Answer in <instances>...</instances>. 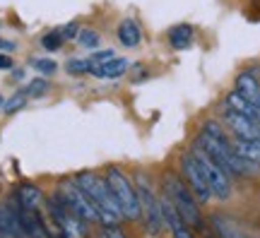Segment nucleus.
I'll return each instance as SVG.
<instances>
[{"label": "nucleus", "mask_w": 260, "mask_h": 238, "mask_svg": "<svg viewBox=\"0 0 260 238\" xmlns=\"http://www.w3.org/2000/svg\"><path fill=\"white\" fill-rule=\"evenodd\" d=\"M195 147H200L226 176H248V174H255L260 168V166L243 161L241 156L234 152V145L226 140V135L219 128V123H214V120L205 123L200 138L195 140Z\"/></svg>", "instance_id": "f257e3e1"}, {"label": "nucleus", "mask_w": 260, "mask_h": 238, "mask_svg": "<svg viewBox=\"0 0 260 238\" xmlns=\"http://www.w3.org/2000/svg\"><path fill=\"white\" fill-rule=\"evenodd\" d=\"M73 183L87 195V200L92 202L94 210L99 212V221H102V224H118V221L123 219V214H121V210H118L116 200H113L111 188L106 183V178L84 171V174H80L75 178Z\"/></svg>", "instance_id": "f03ea898"}, {"label": "nucleus", "mask_w": 260, "mask_h": 238, "mask_svg": "<svg viewBox=\"0 0 260 238\" xmlns=\"http://www.w3.org/2000/svg\"><path fill=\"white\" fill-rule=\"evenodd\" d=\"M164 197H167L174 210L181 214V219L186 221L190 229L203 231V214H200V207H198V200L193 197V192L188 190V185L183 183V178L176 174H167L164 176Z\"/></svg>", "instance_id": "7ed1b4c3"}, {"label": "nucleus", "mask_w": 260, "mask_h": 238, "mask_svg": "<svg viewBox=\"0 0 260 238\" xmlns=\"http://www.w3.org/2000/svg\"><path fill=\"white\" fill-rule=\"evenodd\" d=\"M106 183L111 188V195L118 210H121L123 219H140V197H138V190L135 185L128 181V176L123 174L118 166H109L106 171Z\"/></svg>", "instance_id": "20e7f679"}, {"label": "nucleus", "mask_w": 260, "mask_h": 238, "mask_svg": "<svg viewBox=\"0 0 260 238\" xmlns=\"http://www.w3.org/2000/svg\"><path fill=\"white\" fill-rule=\"evenodd\" d=\"M46 210L51 214V221L65 238H87V221H82L80 217H75L70 207L65 205L58 195L46 200Z\"/></svg>", "instance_id": "39448f33"}, {"label": "nucleus", "mask_w": 260, "mask_h": 238, "mask_svg": "<svg viewBox=\"0 0 260 238\" xmlns=\"http://www.w3.org/2000/svg\"><path fill=\"white\" fill-rule=\"evenodd\" d=\"M135 190L140 197V217L145 221V231L147 236H159V231L164 226V217H161V205L154 197V192L149 188V183L145 181V176H138L135 181Z\"/></svg>", "instance_id": "423d86ee"}, {"label": "nucleus", "mask_w": 260, "mask_h": 238, "mask_svg": "<svg viewBox=\"0 0 260 238\" xmlns=\"http://www.w3.org/2000/svg\"><path fill=\"white\" fill-rule=\"evenodd\" d=\"M193 156H195V161H198V166H200V171H203L205 183H207L210 192H212V197H217V200H229V197H232V178L224 174L222 168L214 164L200 147H193Z\"/></svg>", "instance_id": "0eeeda50"}, {"label": "nucleus", "mask_w": 260, "mask_h": 238, "mask_svg": "<svg viewBox=\"0 0 260 238\" xmlns=\"http://www.w3.org/2000/svg\"><path fill=\"white\" fill-rule=\"evenodd\" d=\"M58 197L70 207L75 217H80L82 221H99V212L94 210V205L87 200V195H84L73 181H63L60 188H58Z\"/></svg>", "instance_id": "6e6552de"}, {"label": "nucleus", "mask_w": 260, "mask_h": 238, "mask_svg": "<svg viewBox=\"0 0 260 238\" xmlns=\"http://www.w3.org/2000/svg\"><path fill=\"white\" fill-rule=\"evenodd\" d=\"M10 210L15 212V217L19 221V229L24 233V238H48V229L44 219H41V214L39 210H27V207H22L17 202L15 195H10Z\"/></svg>", "instance_id": "1a4fd4ad"}, {"label": "nucleus", "mask_w": 260, "mask_h": 238, "mask_svg": "<svg viewBox=\"0 0 260 238\" xmlns=\"http://www.w3.org/2000/svg\"><path fill=\"white\" fill-rule=\"evenodd\" d=\"M181 171H183V183L188 185V190L193 192V197L198 202H207L210 197H212V192H210V188H207V183H205V176L203 171H200V166H198V161H195L193 154H183L181 156Z\"/></svg>", "instance_id": "9d476101"}, {"label": "nucleus", "mask_w": 260, "mask_h": 238, "mask_svg": "<svg viewBox=\"0 0 260 238\" xmlns=\"http://www.w3.org/2000/svg\"><path fill=\"white\" fill-rule=\"evenodd\" d=\"M224 120H226V125L234 130L236 140H260L258 123H253L251 118H246V116H241V113H236V111H232V109H226V113H224Z\"/></svg>", "instance_id": "9b49d317"}, {"label": "nucleus", "mask_w": 260, "mask_h": 238, "mask_svg": "<svg viewBox=\"0 0 260 238\" xmlns=\"http://www.w3.org/2000/svg\"><path fill=\"white\" fill-rule=\"evenodd\" d=\"M210 224H212L217 238H258L253 236L246 226H241L239 221H234L232 217H224V214H212Z\"/></svg>", "instance_id": "f8f14e48"}, {"label": "nucleus", "mask_w": 260, "mask_h": 238, "mask_svg": "<svg viewBox=\"0 0 260 238\" xmlns=\"http://www.w3.org/2000/svg\"><path fill=\"white\" fill-rule=\"evenodd\" d=\"M159 205H161V217H164V224H167V229L171 231V236H174V238H193L190 226L181 219V214L174 210V205H171L167 197L159 202Z\"/></svg>", "instance_id": "ddd939ff"}, {"label": "nucleus", "mask_w": 260, "mask_h": 238, "mask_svg": "<svg viewBox=\"0 0 260 238\" xmlns=\"http://www.w3.org/2000/svg\"><path fill=\"white\" fill-rule=\"evenodd\" d=\"M128 60L125 58H109V60H104V63H89V73L94 77H121L125 70H128Z\"/></svg>", "instance_id": "4468645a"}, {"label": "nucleus", "mask_w": 260, "mask_h": 238, "mask_svg": "<svg viewBox=\"0 0 260 238\" xmlns=\"http://www.w3.org/2000/svg\"><path fill=\"white\" fill-rule=\"evenodd\" d=\"M0 236L5 238H24L19 221L15 217V212L10 210V205H0Z\"/></svg>", "instance_id": "2eb2a0df"}, {"label": "nucleus", "mask_w": 260, "mask_h": 238, "mask_svg": "<svg viewBox=\"0 0 260 238\" xmlns=\"http://www.w3.org/2000/svg\"><path fill=\"white\" fill-rule=\"evenodd\" d=\"M224 106L226 109L236 111V113H241V116H246V118H251L253 123H258V111H255V104H251L248 99H243L241 94H226V99H224Z\"/></svg>", "instance_id": "dca6fc26"}, {"label": "nucleus", "mask_w": 260, "mask_h": 238, "mask_svg": "<svg viewBox=\"0 0 260 238\" xmlns=\"http://www.w3.org/2000/svg\"><path fill=\"white\" fill-rule=\"evenodd\" d=\"M232 145H234V152L241 156L243 161L260 166V140H236Z\"/></svg>", "instance_id": "f3484780"}, {"label": "nucleus", "mask_w": 260, "mask_h": 238, "mask_svg": "<svg viewBox=\"0 0 260 238\" xmlns=\"http://www.w3.org/2000/svg\"><path fill=\"white\" fill-rule=\"evenodd\" d=\"M234 92L241 94L243 99H248L251 104H255L258 96H260V84L251 73H241L239 77H236V89H234Z\"/></svg>", "instance_id": "a211bd4d"}, {"label": "nucleus", "mask_w": 260, "mask_h": 238, "mask_svg": "<svg viewBox=\"0 0 260 238\" xmlns=\"http://www.w3.org/2000/svg\"><path fill=\"white\" fill-rule=\"evenodd\" d=\"M15 197H17V202L22 205V207H27V210H39V205H41V200H44L41 190L31 183L19 185L17 192H15Z\"/></svg>", "instance_id": "6ab92c4d"}, {"label": "nucleus", "mask_w": 260, "mask_h": 238, "mask_svg": "<svg viewBox=\"0 0 260 238\" xmlns=\"http://www.w3.org/2000/svg\"><path fill=\"white\" fill-rule=\"evenodd\" d=\"M190 41H193V27L190 24H176V27L169 29V44H171V48L183 51V48L190 46Z\"/></svg>", "instance_id": "aec40b11"}, {"label": "nucleus", "mask_w": 260, "mask_h": 238, "mask_svg": "<svg viewBox=\"0 0 260 238\" xmlns=\"http://www.w3.org/2000/svg\"><path fill=\"white\" fill-rule=\"evenodd\" d=\"M118 41L125 48H135L140 44V29L133 19H123L118 24Z\"/></svg>", "instance_id": "412c9836"}, {"label": "nucleus", "mask_w": 260, "mask_h": 238, "mask_svg": "<svg viewBox=\"0 0 260 238\" xmlns=\"http://www.w3.org/2000/svg\"><path fill=\"white\" fill-rule=\"evenodd\" d=\"M46 89H48V82L44 80V77H37V80H31L22 92L27 94V99H37V96H41V94H46Z\"/></svg>", "instance_id": "4be33fe9"}, {"label": "nucleus", "mask_w": 260, "mask_h": 238, "mask_svg": "<svg viewBox=\"0 0 260 238\" xmlns=\"http://www.w3.org/2000/svg\"><path fill=\"white\" fill-rule=\"evenodd\" d=\"M77 41H80V46H84V48H96L102 44V39H99V34H96L94 29H82V31H77Z\"/></svg>", "instance_id": "5701e85b"}, {"label": "nucleus", "mask_w": 260, "mask_h": 238, "mask_svg": "<svg viewBox=\"0 0 260 238\" xmlns=\"http://www.w3.org/2000/svg\"><path fill=\"white\" fill-rule=\"evenodd\" d=\"M41 46L46 48V51H58V48L63 46V37H60V31H58V29H53V31L44 34V39H41Z\"/></svg>", "instance_id": "b1692460"}, {"label": "nucleus", "mask_w": 260, "mask_h": 238, "mask_svg": "<svg viewBox=\"0 0 260 238\" xmlns=\"http://www.w3.org/2000/svg\"><path fill=\"white\" fill-rule=\"evenodd\" d=\"M24 104H27V94L17 92L12 99H8L5 104H3V111H5V113H17L19 109H24Z\"/></svg>", "instance_id": "393cba45"}, {"label": "nucleus", "mask_w": 260, "mask_h": 238, "mask_svg": "<svg viewBox=\"0 0 260 238\" xmlns=\"http://www.w3.org/2000/svg\"><path fill=\"white\" fill-rule=\"evenodd\" d=\"M96 238H128V236L123 233V229L118 226V224H102Z\"/></svg>", "instance_id": "a878e982"}, {"label": "nucleus", "mask_w": 260, "mask_h": 238, "mask_svg": "<svg viewBox=\"0 0 260 238\" xmlns=\"http://www.w3.org/2000/svg\"><path fill=\"white\" fill-rule=\"evenodd\" d=\"M31 67L39 70L41 75H53L58 65L53 63V60H48V58H37V60H31Z\"/></svg>", "instance_id": "bb28decb"}, {"label": "nucleus", "mask_w": 260, "mask_h": 238, "mask_svg": "<svg viewBox=\"0 0 260 238\" xmlns=\"http://www.w3.org/2000/svg\"><path fill=\"white\" fill-rule=\"evenodd\" d=\"M65 70H68L70 75H84V73H89V60H80V58H75V60H68Z\"/></svg>", "instance_id": "cd10ccee"}, {"label": "nucleus", "mask_w": 260, "mask_h": 238, "mask_svg": "<svg viewBox=\"0 0 260 238\" xmlns=\"http://www.w3.org/2000/svg\"><path fill=\"white\" fill-rule=\"evenodd\" d=\"M58 31H60V37H63V41H65V39L77 37V31H80V29H77V22H68V24H65V27H60Z\"/></svg>", "instance_id": "c85d7f7f"}, {"label": "nucleus", "mask_w": 260, "mask_h": 238, "mask_svg": "<svg viewBox=\"0 0 260 238\" xmlns=\"http://www.w3.org/2000/svg\"><path fill=\"white\" fill-rule=\"evenodd\" d=\"M109 58H113L111 48H109V51H99V53H94L92 58H89V63H104V60H109Z\"/></svg>", "instance_id": "c756f323"}, {"label": "nucleus", "mask_w": 260, "mask_h": 238, "mask_svg": "<svg viewBox=\"0 0 260 238\" xmlns=\"http://www.w3.org/2000/svg\"><path fill=\"white\" fill-rule=\"evenodd\" d=\"M0 70H12V58L5 53H0Z\"/></svg>", "instance_id": "7c9ffc66"}, {"label": "nucleus", "mask_w": 260, "mask_h": 238, "mask_svg": "<svg viewBox=\"0 0 260 238\" xmlns=\"http://www.w3.org/2000/svg\"><path fill=\"white\" fill-rule=\"evenodd\" d=\"M0 51H15V44H12V41H5V39H0Z\"/></svg>", "instance_id": "2f4dec72"}, {"label": "nucleus", "mask_w": 260, "mask_h": 238, "mask_svg": "<svg viewBox=\"0 0 260 238\" xmlns=\"http://www.w3.org/2000/svg\"><path fill=\"white\" fill-rule=\"evenodd\" d=\"M255 111H258V125H260V96H258V101H255Z\"/></svg>", "instance_id": "473e14b6"}, {"label": "nucleus", "mask_w": 260, "mask_h": 238, "mask_svg": "<svg viewBox=\"0 0 260 238\" xmlns=\"http://www.w3.org/2000/svg\"><path fill=\"white\" fill-rule=\"evenodd\" d=\"M3 104H5V101H3V96H0V109H3Z\"/></svg>", "instance_id": "72a5a7b5"}]
</instances>
